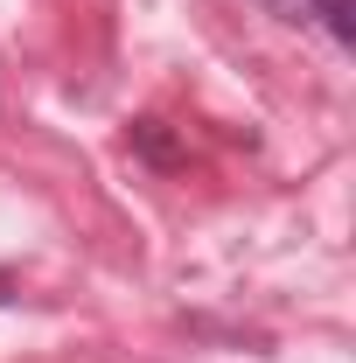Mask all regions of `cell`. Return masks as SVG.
<instances>
[{
  "label": "cell",
  "mask_w": 356,
  "mask_h": 363,
  "mask_svg": "<svg viewBox=\"0 0 356 363\" xmlns=\"http://www.w3.org/2000/svg\"><path fill=\"white\" fill-rule=\"evenodd\" d=\"M314 14H321V28L335 35V43H356V0H308Z\"/></svg>",
  "instance_id": "1"
},
{
  "label": "cell",
  "mask_w": 356,
  "mask_h": 363,
  "mask_svg": "<svg viewBox=\"0 0 356 363\" xmlns=\"http://www.w3.org/2000/svg\"><path fill=\"white\" fill-rule=\"evenodd\" d=\"M140 147H147L154 161H175V147L161 140V119H140Z\"/></svg>",
  "instance_id": "2"
},
{
  "label": "cell",
  "mask_w": 356,
  "mask_h": 363,
  "mask_svg": "<svg viewBox=\"0 0 356 363\" xmlns=\"http://www.w3.org/2000/svg\"><path fill=\"white\" fill-rule=\"evenodd\" d=\"M266 7H279V14H301V7H308V0H266Z\"/></svg>",
  "instance_id": "3"
}]
</instances>
